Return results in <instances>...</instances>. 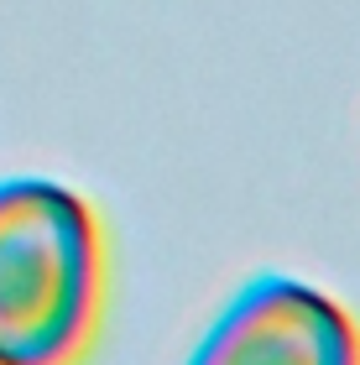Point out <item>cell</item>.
<instances>
[{"instance_id":"obj_2","label":"cell","mask_w":360,"mask_h":365,"mask_svg":"<svg viewBox=\"0 0 360 365\" xmlns=\"http://www.w3.org/2000/svg\"><path fill=\"white\" fill-rule=\"evenodd\" d=\"M188 365H360V329L298 277H256L225 303Z\"/></svg>"},{"instance_id":"obj_1","label":"cell","mask_w":360,"mask_h":365,"mask_svg":"<svg viewBox=\"0 0 360 365\" xmlns=\"http://www.w3.org/2000/svg\"><path fill=\"white\" fill-rule=\"evenodd\" d=\"M100 308V225L53 178H0V365H68Z\"/></svg>"}]
</instances>
